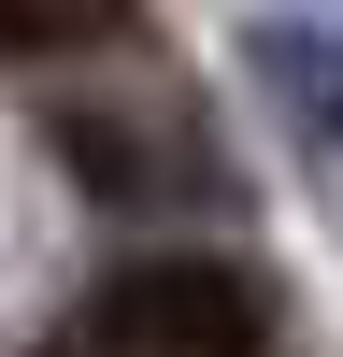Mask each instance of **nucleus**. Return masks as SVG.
Here are the masks:
<instances>
[{
  "instance_id": "20e7f679",
  "label": "nucleus",
  "mask_w": 343,
  "mask_h": 357,
  "mask_svg": "<svg viewBox=\"0 0 343 357\" xmlns=\"http://www.w3.org/2000/svg\"><path fill=\"white\" fill-rule=\"evenodd\" d=\"M43 43H72V0H0V57H43Z\"/></svg>"
},
{
  "instance_id": "7ed1b4c3",
  "label": "nucleus",
  "mask_w": 343,
  "mask_h": 357,
  "mask_svg": "<svg viewBox=\"0 0 343 357\" xmlns=\"http://www.w3.org/2000/svg\"><path fill=\"white\" fill-rule=\"evenodd\" d=\"M243 72L272 86V114L300 129V158H343V29H314V15H257V29H243Z\"/></svg>"
},
{
  "instance_id": "f257e3e1",
  "label": "nucleus",
  "mask_w": 343,
  "mask_h": 357,
  "mask_svg": "<svg viewBox=\"0 0 343 357\" xmlns=\"http://www.w3.org/2000/svg\"><path fill=\"white\" fill-rule=\"evenodd\" d=\"M72 357H272V301L229 257H129L72 314Z\"/></svg>"
},
{
  "instance_id": "f03ea898",
  "label": "nucleus",
  "mask_w": 343,
  "mask_h": 357,
  "mask_svg": "<svg viewBox=\"0 0 343 357\" xmlns=\"http://www.w3.org/2000/svg\"><path fill=\"white\" fill-rule=\"evenodd\" d=\"M43 143H57V172H72L86 200H129V215H143V200H186V186H200V158H186V143H158L143 114H114V100H72Z\"/></svg>"
}]
</instances>
